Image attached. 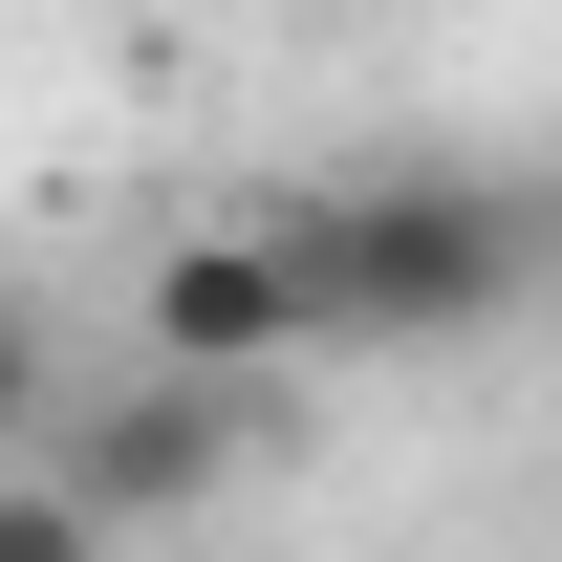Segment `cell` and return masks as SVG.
<instances>
[{
  "label": "cell",
  "instance_id": "4",
  "mask_svg": "<svg viewBox=\"0 0 562 562\" xmlns=\"http://www.w3.org/2000/svg\"><path fill=\"white\" fill-rule=\"evenodd\" d=\"M22 432H44V303L0 281V454H22Z\"/></svg>",
  "mask_w": 562,
  "mask_h": 562
},
{
  "label": "cell",
  "instance_id": "3",
  "mask_svg": "<svg viewBox=\"0 0 562 562\" xmlns=\"http://www.w3.org/2000/svg\"><path fill=\"white\" fill-rule=\"evenodd\" d=\"M151 368H303V260H281V216H216L151 260Z\"/></svg>",
  "mask_w": 562,
  "mask_h": 562
},
{
  "label": "cell",
  "instance_id": "2",
  "mask_svg": "<svg viewBox=\"0 0 562 562\" xmlns=\"http://www.w3.org/2000/svg\"><path fill=\"white\" fill-rule=\"evenodd\" d=\"M44 476L87 497V541H151V519H195L238 454H260V368H151V390H109V412L22 432Z\"/></svg>",
  "mask_w": 562,
  "mask_h": 562
},
{
  "label": "cell",
  "instance_id": "1",
  "mask_svg": "<svg viewBox=\"0 0 562 562\" xmlns=\"http://www.w3.org/2000/svg\"><path fill=\"white\" fill-rule=\"evenodd\" d=\"M281 260H303V368L476 347L541 303V195L519 173H347V195H281Z\"/></svg>",
  "mask_w": 562,
  "mask_h": 562
}]
</instances>
